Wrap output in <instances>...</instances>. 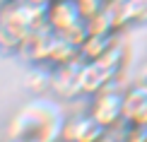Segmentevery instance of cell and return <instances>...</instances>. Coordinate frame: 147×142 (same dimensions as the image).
Here are the masks:
<instances>
[{"mask_svg": "<svg viewBox=\"0 0 147 142\" xmlns=\"http://www.w3.org/2000/svg\"><path fill=\"white\" fill-rule=\"evenodd\" d=\"M65 113L53 99H32L7 123V142H60Z\"/></svg>", "mask_w": 147, "mask_h": 142, "instance_id": "obj_1", "label": "cell"}, {"mask_svg": "<svg viewBox=\"0 0 147 142\" xmlns=\"http://www.w3.org/2000/svg\"><path fill=\"white\" fill-rule=\"evenodd\" d=\"M46 24L56 34L68 36L77 46H82V41L89 36L87 20H84L82 10H80L77 0H53L46 7Z\"/></svg>", "mask_w": 147, "mask_h": 142, "instance_id": "obj_2", "label": "cell"}, {"mask_svg": "<svg viewBox=\"0 0 147 142\" xmlns=\"http://www.w3.org/2000/svg\"><path fill=\"white\" fill-rule=\"evenodd\" d=\"M0 27L27 39L36 29L48 27L46 10L32 5L29 0H3V5H0Z\"/></svg>", "mask_w": 147, "mask_h": 142, "instance_id": "obj_3", "label": "cell"}, {"mask_svg": "<svg viewBox=\"0 0 147 142\" xmlns=\"http://www.w3.org/2000/svg\"><path fill=\"white\" fill-rule=\"evenodd\" d=\"M123 111H125V92L116 89L109 84L106 89L96 92L89 96V111L87 113L104 128H116L123 123Z\"/></svg>", "mask_w": 147, "mask_h": 142, "instance_id": "obj_4", "label": "cell"}, {"mask_svg": "<svg viewBox=\"0 0 147 142\" xmlns=\"http://www.w3.org/2000/svg\"><path fill=\"white\" fill-rule=\"evenodd\" d=\"M80 72H82V58L70 60V63H60V65H51V84H48V89L58 99H75L77 94H82Z\"/></svg>", "mask_w": 147, "mask_h": 142, "instance_id": "obj_5", "label": "cell"}, {"mask_svg": "<svg viewBox=\"0 0 147 142\" xmlns=\"http://www.w3.org/2000/svg\"><path fill=\"white\" fill-rule=\"evenodd\" d=\"M53 44H56V32L51 27H44V29H36L22 41L20 46V58H24L27 63H48L51 60V51H53Z\"/></svg>", "mask_w": 147, "mask_h": 142, "instance_id": "obj_6", "label": "cell"}, {"mask_svg": "<svg viewBox=\"0 0 147 142\" xmlns=\"http://www.w3.org/2000/svg\"><path fill=\"white\" fill-rule=\"evenodd\" d=\"M104 130H106V128L99 125L89 113L70 116V118H65L63 142H96L104 135Z\"/></svg>", "mask_w": 147, "mask_h": 142, "instance_id": "obj_7", "label": "cell"}, {"mask_svg": "<svg viewBox=\"0 0 147 142\" xmlns=\"http://www.w3.org/2000/svg\"><path fill=\"white\" fill-rule=\"evenodd\" d=\"M121 32H113V34H89L87 39L82 41L80 46V58L82 60H99L104 58L113 46H118Z\"/></svg>", "mask_w": 147, "mask_h": 142, "instance_id": "obj_8", "label": "cell"}, {"mask_svg": "<svg viewBox=\"0 0 147 142\" xmlns=\"http://www.w3.org/2000/svg\"><path fill=\"white\" fill-rule=\"evenodd\" d=\"M123 120L128 123H145L147 125V89L135 84L125 92V111Z\"/></svg>", "mask_w": 147, "mask_h": 142, "instance_id": "obj_9", "label": "cell"}, {"mask_svg": "<svg viewBox=\"0 0 147 142\" xmlns=\"http://www.w3.org/2000/svg\"><path fill=\"white\" fill-rule=\"evenodd\" d=\"M123 27L130 24H147V0H121L118 3Z\"/></svg>", "mask_w": 147, "mask_h": 142, "instance_id": "obj_10", "label": "cell"}, {"mask_svg": "<svg viewBox=\"0 0 147 142\" xmlns=\"http://www.w3.org/2000/svg\"><path fill=\"white\" fill-rule=\"evenodd\" d=\"M121 140L123 142H147V125L145 123H121Z\"/></svg>", "mask_w": 147, "mask_h": 142, "instance_id": "obj_11", "label": "cell"}, {"mask_svg": "<svg viewBox=\"0 0 147 142\" xmlns=\"http://www.w3.org/2000/svg\"><path fill=\"white\" fill-rule=\"evenodd\" d=\"M109 3H111V0H77L80 10H82V15H84V20H89V17L99 15L101 10H106Z\"/></svg>", "mask_w": 147, "mask_h": 142, "instance_id": "obj_12", "label": "cell"}, {"mask_svg": "<svg viewBox=\"0 0 147 142\" xmlns=\"http://www.w3.org/2000/svg\"><path fill=\"white\" fill-rule=\"evenodd\" d=\"M138 84L147 89V63H145L142 67H140V75H138Z\"/></svg>", "mask_w": 147, "mask_h": 142, "instance_id": "obj_13", "label": "cell"}, {"mask_svg": "<svg viewBox=\"0 0 147 142\" xmlns=\"http://www.w3.org/2000/svg\"><path fill=\"white\" fill-rule=\"evenodd\" d=\"M29 3H32V5H36V7H44V10H46L48 5L53 3V0H29Z\"/></svg>", "mask_w": 147, "mask_h": 142, "instance_id": "obj_14", "label": "cell"}, {"mask_svg": "<svg viewBox=\"0 0 147 142\" xmlns=\"http://www.w3.org/2000/svg\"><path fill=\"white\" fill-rule=\"evenodd\" d=\"M111 3H121V0H111Z\"/></svg>", "mask_w": 147, "mask_h": 142, "instance_id": "obj_15", "label": "cell"}]
</instances>
